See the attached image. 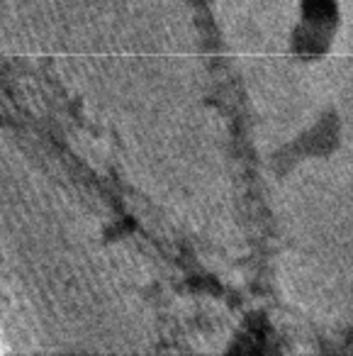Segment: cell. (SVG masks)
<instances>
[{
	"mask_svg": "<svg viewBox=\"0 0 353 356\" xmlns=\"http://www.w3.org/2000/svg\"><path fill=\"white\" fill-rule=\"evenodd\" d=\"M324 44H327V35H324L322 27H314L304 22V27L297 35V49L302 54H319L324 49Z\"/></svg>",
	"mask_w": 353,
	"mask_h": 356,
	"instance_id": "2",
	"label": "cell"
},
{
	"mask_svg": "<svg viewBox=\"0 0 353 356\" xmlns=\"http://www.w3.org/2000/svg\"><path fill=\"white\" fill-rule=\"evenodd\" d=\"M304 22L322 30H331L336 22V6L334 0H304L302 3Z\"/></svg>",
	"mask_w": 353,
	"mask_h": 356,
	"instance_id": "1",
	"label": "cell"
}]
</instances>
